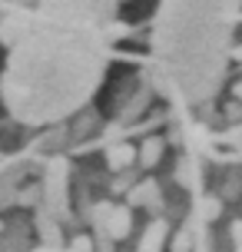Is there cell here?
Masks as SVG:
<instances>
[{
  "mask_svg": "<svg viewBox=\"0 0 242 252\" xmlns=\"http://www.w3.org/2000/svg\"><path fill=\"white\" fill-rule=\"evenodd\" d=\"M192 249H196V236H192L189 226L169 232V252H192Z\"/></svg>",
  "mask_w": 242,
  "mask_h": 252,
  "instance_id": "cell-13",
  "label": "cell"
},
{
  "mask_svg": "<svg viewBox=\"0 0 242 252\" xmlns=\"http://www.w3.org/2000/svg\"><path fill=\"white\" fill-rule=\"evenodd\" d=\"M242 0H163L156 50L159 63L189 100H206L219 87L232 20Z\"/></svg>",
  "mask_w": 242,
  "mask_h": 252,
  "instance_id": "cell-2",
  "label": "cell"
},
{
  "mask_svg": "<svg viewBox=\"0 0 242 252\" xmlns=\"http://www.w3.org/2000/svg\"><path fill=\"white\" fill-rule=\"evenodd\" d=\"M222 206H226L222 196H203V199L196 202V213H199L203 222H216L219 216H222Z\"/></svg>",
  "mask_w": 242,
  "mask_h": 252,
  "instance_id": "cell-11",
  "label": "cell"
},
{
  "mask_svg": "<svg viewBox=\"0 0 242 252\" xmlns=\"http://www.w3.org/2000/svg\"><path fill=\"white\" fill-rule=\"evenodd\" d=\"M0 229H3V222H0Z\"/></svg>",
  "mask_w": 242,
  "mask_h": 252,
  "instance_id": "cell-25",
  "label": "cell"
},
{
  "mask_svg": "<svg viewBox=\"0 0 242 252\" xmlns=\"http://www.w3.org/2000/svg\"><path fill=\"white\" fill-rule=\"evenodd\" d=\"M103 232H106L113 242L126 239L129 232H133V206H126V202L113 206V209H110V216H106V226H103Z\"/></svg>",
  "mask_w": 242,
  "mask_h": 252,
  "instance_id": "cell-7",
  "label": "cell"
},
{
  "mask_svg": "<svg viewBox=\"0 0 242 252\" xmlns=\"http://www.w3.org/2000/svg\"><path fill=\"white\" fill-rule=\"evenodd\" d=\"M116 0H43V17L66 20V24H87V27H106L113 17Z\"/></svg>",
  "mask_w": 242,
  "mask_h": 252,
  "instance_id": "cell-3",
  "label": "cell"
},
{
  "mask_svg": "<svg viewBox=\"0 0 242 252\" xmlns=\"http://www.w3.org/2000/svg\"><path fill=\"white\" fill-rule=\"evenodd\" d=\"M63 252H70V249H63Z\"/></svg>",
  "mask_w": 242,
  "mask_h": 252,
  "instance_id": "cell-26",
  "label": "cell"
},
{
  "mask_svg": "<svg viewBox=\"0 0 242 252\" xmlns=\"http://www.w3.org/2000/svg\"><path fill=\"white\" fill-rule=\"evenodd\" d=\"M66 176H70V166H66L63 156H53L47 163V173H43V209L50 216H57L60 222L70 219V189H66Z\"/></svg>",
  "mask_w": 242,
  "mask_h": 252,
  "instance_id": "cell-4",
  "label": "cell"
},
{
  "mask_svg": "<svg viewBox=\"0 0 242 252\" xmlns=\"http://www.w3.org/2000/svg\"><path fill=\"white\" fill-rule=\"evenodd\" d=\"M176 179H179V186L189 189V183H192V159H189V156H182V159H179V166H176Z\"/></svg>",
  "mask_w": 242,
  "mask_h": 252,
  "instance_id": "cell-19",
  "label": "cell"
},
{
  "mask_svg": "<svg viewBox=\"0 0 242 252\" xmlns=\"http://www.w3.org/2000/svg\"><path fill=\"white\" fill-rule=\"evenodd\" d=\"M163 246H169V222L153 216V222L143 229L140 242H136V252H163Z\"/></svg>",
  "mask_w": 242,
  "mask_h": 252,
  "instance_id": "cell-9",
  "label": "cell"
},
{
  "mask_svg": "<svg viewBox=\"0 0 242 252\" xmlns=\"http://www.w3.org/2000/svg\"><path fill=\"white\" fill-rule=\"evenodd\" d=\"M96 123H100V113H96L93 106H83V113H80L77 123H73V133H77V136H87L90 129H96Z\"/></svg>",
  "mask_w": 242,
  "mask_h": 252,
  "instance_id": "cell-16",
  "label": "cell"
},
{
  "mask_svg": "<svg viewBox=\"0 0 242 252\" xmlns=\"http://www.w3.org/2000/svg\"><path fill=\"white\" fill-rule=\"evenodd\" d=\"M126 206L150 209L153 216H159V209H163V186H159L156 179H140V183L126 192Z\"/></svg>",
  "mask_w": 242,
  "mask_h": 252,
  "instance_id": "cell-5",
  "label": "cell"
},
{
  "mask_svg": "<svg viewBox=\"0 0 242 252\" xmlns=\"http://www.w3.org/2000/svg\"><path fill=\"white\" fill-rule=\"evenodd\" d=\"M226 116H229V120H239V116H242V103H229Z\"/></svg>",
  "mask_w": 242,
  "mask_h": 252,
  "instance_id": "cell-21",
  "label": "cell"
},
{
  "mask_svg": "<svg viewBox=\"0 0 242 252\" xmlns=\"http://www.w3.org/2000/svg\"><path fill=\"white\" fill-rule=\"evenodd\" d=\"M17 206L40 209V206H43V186H20L17 189Z\"/></svg>",
  "mask_w": 242,
  "mask_h": 252,
  "instance_id": "cell-15",
  "label": "cell"
},
{
  "mask_svg": "<svg viewBox=\"0 0 242 252\" xmlns=\"http://www.w3.org/2000/svg\"><path fill=\"white\" fill-rule=\"evenodd\" d=\"M30 252H63L60 246H47V242H40L37 249H30Z\"/></svg>",
  "mask_w": 242,
  "mask_h": 252,
  "instance_id": "cell-22",
  "label": "cell"
},
{
  "mask_svg": "<svg viewBox=\"0 0 242 252\" xmlns=\"http://www.w3.org/2000/svg\"><path fill=\"white\" fill-rule=\"evenodd\" d=\"M70 252H96V239L80 232V236H73V239H70Z\"/></svg>",
  "mask_w": 242,
  "mask_h": 252,
  "instance_id": "cell-18",
  "label": "cell"
},
{
  "mask_svg": "<svg viewBox=\"0 0 242 252\" xmlns=\"http://www.w3.org/2000/svg\"><path fill=\"white\" fill-rule=\"evenodd\" d=\"M0 43L10 47L0 96L20 123H50L77 113L100 87V27L66 24L53 17L10 13L0 17Z\"/></svg>",
  "mask_w": 242,
  "mask_h": 252,
  "instance_id": "cell-1",
  "label": "cell"
},
{
  "mask_svg": "<svg viewBox=\"0 0 242 252\" xmlns=\"http://www.w3.org/2000/svg\"><path fill=\"white\" fill-rule=\"evenodd\" d=\"M17 176H20V169L0 179V213H3L7 206H17V189H20L17 186Z\"/></svg>",
  "mask_w": 242,
  "mask_h": 252,
  "instance_id": "cell-14",
  "label": "cell"
},
{
  "mask_svg": "<svg viewBox=\"0 0 242 252\" xmlns=\"http://www.w3.org/2000/svg\"><path fill=\"white\" fill-rule=\"evenodd\" d=\"M7 3H27V0H7Z\"/></svg>",
  "mask_w": 242,
  "mask_h": 252,
  "instance_id": "cell-24",
  "label": "cell"
},
{
  "mask_svg": "<svg viewBox=\"0 0 242 252\" xmlns=\"http://www.w3.org/2000/svg\"><path fill=\"white\" fill-rule=\"evenodd\" d=\"M140 179H136V169H123V173H116V179L110 183V192H116V196H126L129 189L136 186Z\"/></svg>",
  "mask_w": 242,
  "mask_h": 252,
  "instance_id": "cell-17",
  "label": "cell"
},
{
  "mask_svg": "<svg viewBox=\"0 0 242 252\" xmlns=\"http://www.w3.org/2000/svg\"><path fill=\"white\" fill-rule=\"evenodd\" d=\"M232 93H236V100L242 103V80H239V83H236V87H232Z\"/></svg>",
  "mask_w": 242,
  "mask_h": 252,
  "instance_id": "cell-23",
  "label": "cell"
},
{
  "mask_svg": "<svg viewBox=\"0 0 242 252\" xmlns=\"http://www.w3.org/2000/svg\"><path fill=\"white\" fill-rule=\"evenodd\" d=\"M103 159H106V169H110V173L133 169V166H136V146H133V143H126V139H116V143H110V146H106Z\"/></svg>",
  "mask_w": 242,
  "mask_h": 252,
  "instance_id": "cell-6",
  "label": "cell"
},
{
  "mask_svg": "<svg viewBox=\"0 0 242 252\" xmlns=\"http://www.w3.org/2000/svg\"><path fill=\"white\" fill-rule=\"evenodd\" d=\"M150 96H153V93H150V87H143L140 93H136V96H133V100H129L126 106L120 110V123H129L133 116H140L143 110H146V103H150Z\"/></svg>",
  "mask_w": 242,
  "mask_h": 252,
  "instance_id": "cell-12",
  "label": "cell"
},
{
  "mask_svg": "<svg viewBox=\"0 0 242 252\" xmlns=\"http://www.w3.org/2000/svg\"><path fill=\"white\" fill-rule=\"evenodd\" d=\"M33 229H37L40 242H47V246H63V222H60L57 216H50L43 206L33 209Z\"/></svg>",
  "mask_w": 242,
  "mask_h": 252,
  "instance_id": "cell-8",
  "label": "cell"
},
{
  "mask_svg": "<svg viewBox=\"0 0 242 252\" xmlns=\"http://www.w3.org/2000/svg\"><path fill=\"white\" fill-rule=\"evenodd\" d=\"M229 232H232V246H236V252H242V219H236V222H232Z\"/></svg>",
  "mask_w": 242,
  "mask_h": 252,
  "instance_id": "cell-20",
  "label": "cell"
},
{
  "mask_svg": "<svg viewBox=\"0 0 242 252\" xmlns=\"http://www.w3.org/2000/svg\"><path fill=\"white\" fill-rule=\"evenodd\" d=\"M163 156H166V139L163 136H146L136 146V163L143 169H156V166L163 163Z\"/></svg>",
  "mask_w": 242,
  "mask_h": 252,
  "instance_id": "cell-10",
  "label": "cell"
}]
</instances>
